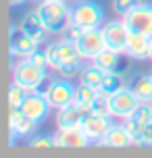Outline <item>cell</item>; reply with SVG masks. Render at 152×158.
I'll use <instances>...</instances> for the list:
<instances>
[{
    "mask_svg": "<svg viewBox=\"0 0 152 158\" xmlns=\"http://www.w3.org/2000/svg\"><path fill=\"white\" fill-rule=\"evenodd\" d=\"M46 54H48V64L50 69L58 71L63 77H73V75H79L83 69V58L79 56L75 42L71 40H58L46 46Z\"/></svg>",
    "mask_w": 152,
    "mask_h": 158,
    "instance_id": "6da1fadb",
    "label": "cell"
},
{
    "mask_svg": "<svg viewBox=\"0 0 152 158\" xmlns=\"http://www.w3.org/2000/svg\"><path fill=\"white\" fill-rule=\"evenodd\" d=\"M36 10L50 33H63L71 25V8L65 0H42Z\"/></svg>",
    "mask_w": 152,
    "mask_h": 158,
    "instance_id": "7a4b0ae2",
    "label": "cell"
},
{
    "mask_svg": "<svg viewBox=\"0 0 152 158\" xmlns=\"http://www.w3.org/2000/svg\"><path fill=\"white\" fill-rule=\"evenodd\" d=\"M46 71L48 69H42L38 64H33L29 58H23L21 63H17V67H13V81L23 85L27 92H36L44 85Z\"/></svg>",
    "mask_w": 152,
    "mask_h": 158,
    "instance_id": "3957f363",
    "label": "cell"
},
{
    "mask_svg": "<svg viewBox=\"0 0 152 158\" xmlns=\"http://www.w3.org/2000/svg\"><path fill=\"white\" fill-rule=\"evenodd\" d=\"M102 21H104V10L94 0H79L75 6H71L73 25H79L83 29H92V27H100Z\"/></svg>",
    "mask_w": 152,
    "mask_h": 158,
    "instance_id": "277c9868",
    "label": "cell"
},
{
    "mask_svg": "<svg viewBox=\"0 0 152 158\" xmlns=\"http://www.w3.org/2000/svg\"><path fill=\"white\" fill-rule=\"evenodd\" d=\"M42 92H44V96L48 98L50 106L56 110V108L67 106V104H73L75 94H77V87L69 81V77H61V79H52V81H48Z\"/></svg>",
    "mask_w": 152,
    "mask_h": 158,
    "instance_id": "5b68a950",
    "label": "cell"
},
{
    "mask_svg": "<svg viewBox=\"0 0 152 158\" xmlns=\"http://www.w3.org/2000/svg\"><path fill=\"white\" fill-rule=\"evenodd\" d=\"M137 106H140V98L129 89V85L108 96V108H111L112 118L125 121V118H129L133 114V110H136Z\"/></svg>",
    "mask_w": 152,
    "mask_h": 158,
    "instance_id": "8992f818",
    "label": "cell"
},
{
    "mask_svg": "<svg viewBox=\"0 0 152 158\" xmlns=\"http://www.w3.org/2000/svg\"><path fill=\"white\" fill-rule=\"evenodd\" d=\"M123 21L127 23L129 31L152 38V4H146V2L136 4L131 10L123 15Z\"/></svg>",
    "mask_w": 152,
    "mask_h": 158,
    "instance_id": "52a82bcc",
    "label": "cell"
},
{
    "mask_svg": "<svg viewBox=\"0 0 152 158\" xmlns=\"http://www.w3.org/2000/svg\"><path fill=\"white\" fill-rule=\"evenodd\" d=\"M75 48H77V52H79V56L83 60H94L104 48H106L102 29H100V27L83 29V33L75 40Z\"/></svg>",
    "mask_w": 152,
    "mask_h": 158,
    "instance_id": "ba28073f",
    "label": "cell"
},
{
    "mask_svg": "<svg viewBox=\"0 0 152 158\" xmlns=\"http://www.w3.org/2000/svg\"><path fill=\"white\" fill-rule=\"evenodd\" d=\"M102 35H104V42H106V48L111 50H117L121 54H125V48H127V40H129V27L123 19H115V21H108L104 23L102 27Z\"/></svg>",
    "mask_w": 152,
    "mask_h": 158,
    "instance_id": "9c48e42d",
    "label": "cell"
},
{
    "mask_svg": "<svg viewBox=\"0 0 152 158\" xmlns=\"http://www.w3.org/2000/svg\"><path fill=\"white\" fill-rule=\"evenodd\" d=\"M50 102L48 98L44 96L42 89H36V92H29V94L25 96L23 104H21V110L27 114V117H32L38 125H40L42 121H46L50 114Z\"/></svg>",
    "mask_w": 152,
    "mask_h": 158,
    "instance_id": "30bf717a",
    "label": "cell"
},
{
    "mask_svg": "<svg viewBox=\"0 0 152 158\" xmlns=\"http://www.w3.org/2000/svg\"><path fill=\"white\" fill-rule=\"evenodd\" d=\"M111 125H112V117H108V114H96V112L86 114L83 121H81V129L90 137V142H100L104 137V133L111 129Z\"/></svg>",
    "mask_w": 152,
    "mask_h": 158,
    "instance_id": "8fae6325",
    "label": "cell"
},
{
    "mask_svg": "<svg viewBox=\"0 0 152 158\" xmlns=\"http://www.w3.org/2000/svg\"><path fill=\"white\" fill-rule=\"evenodd\" d=\"M8 127H11V135H13V137H29V135L36 131L38 123H36L32 117H27L21 108H11Z\"/></svg>",
    "mask_w": 152,
    "mask_h": 158,
    "instance_id": "7c38bea8",
    "label": "cell"
},
{
    "mask_svg": "<svg viewBox=\"0 0 152 158\" xmlns=\"http://www.w3.org/2000/svg\"><path fill=\"white\" fill-rule=\"evenodd\" d=\"M19 27L23 29L25 33H29L38 44H44L46 42V35H48V29H46V25L42 21V17L38 10H29V13H25L21 17V21H19Z\"/></svg>",
    "mask_w": 152,
    "mask_h": 158,
    "instance_id": "4fadbf2b",
    "label": "cell"
},
{
    "mask_svg": "<svg viewBox=\"0 0 152 158\" xmlns=\"http://www.w3.org/2000/svg\"><path fill=\"white\" fill-rule=\"evenodd\" d=\"M38 48H40V44H38L29 33H25L21 27L11 31V54L13 56L17 54V56H21V58H27V56L32 54V52H36Z\"/></svg>",
    "mask_w": 152,
    "mask_h": 158,
    "instance_id": "5bb4252c",
    "label": "cell"
},
{
    "mask_svg": "<svg viewBox=\"0 0 152 158\" xmlns=\"http://www.w3.org/2000/svg\"><path fill=\"white\" fill-rule=\"evenodd\" d=\"M100 146H106V148H127V146H133V137L129 133L127 125L123 123V125H117V123H112L111 129L104 133V137L100 139Z\"/></svg>",
    "mask_w": 152,
    "mask_h": 158,
    "instance_id": "9a60e30c",
    "label": "cell"
},
{
    "mask_svg": "<svg viewBox=\"0 0 152 158\" xmlns=\"http://www.w3.org/2000/svg\"><path fill=\"white\" fill-rule=\"evenodd\" d=\"M54 142L56 148H86L90 146V137L83 133L81 127H75V129H58L54 133Z\"/></svg>",
    "mask_w": 152,
    "mask_h": 158,
    "instance_id": "2e32d148",
    "label": "cell"
},
{
    "mask_svg": "<svg viewBox=\"0 0 152 158\" xmlns=\"http://www.w3.org/2000/svg\"><path fill=\"white\" fill-rule=\"evenodd\" d=\"M92 63L96 64L98 69H102L104 73H125V71H127V64L123 63L121 52L111 50V48H104Z\"/></svg>",
    "mask_w": 152,
    "mask_h": 158,
    "instance_id": "e0dca14e",
    "label": "cell"
},
{
    "mask_svg": "<svg viewBox=\"0 0 152 158\" xmlns=\"http://www.w3.org/2000/svg\"><path fill=\"white\" fill-rule=\"evenodd\" d=\"M83 112L75 106V104H67L63 108H56V129H75V127H81V121H83Z\"/></svg>",
    "mask_w": 152,
    "mask_h": 158,
    "instance_id": "ac0fdd59",
    "label": "cell"
},
{
    "mask_svg": "<svg viewBox=\"0 0 152 158\" xmlns=\"http://www.w3.org/2000/svg\"><path fill=\"white\" fill-rule=\"evenodd\" d=\"M125 54L131 60H146L150 56V38H146L142 33H129L127 40V48H125Z\"/></svg>",
    "mask_w": 152,
    "mask_h": 158,
    "instance_id": "d6986e66",
    "label": "cell"
},
{
    "mask_svg": "<svg viewBox=\"0 0 152 158\" xmlns=\"http://www.w3.org/2000/svg\"><path fill=\"white\" fill-rule=\"evenodd\" d=\"M100 94H102V92H100L98 87L79 83V85H77V94H75L73 104H75V106H77L83 114H90V112H92V104H94V100H96Z\"/></svg>",
    "mask_w": 152,
    "mask_h": 158,
    "instance_id": "ffe728a7",
    "label": "cell"
},
{
    "mask_svg": "<svg viewBox=\"0 0 152 158\" xmlns=\"http://www.w3.org/2000/svg\"><path fill=\"white\" fill-rule=\"evenodd\" d=\"M129 89L140 98V102H150L152 100V79H150V75L142 73L136 79H131Z\"/></svg>",
    "mask_w": 152,
    "mask_h": 158,
    "instance_id": "44dd1931",
    "label": "cell"
},
{
    "mask_svg": "<svg viewBox=\"0 0 152 158\" xmlns=\"http://www.w3.org/2000/svg\"><path fill=\"white\" fill-rule=\"evenodd\" d=\"M106 73L102 69H98L94 63H90L88 67H83L79 73V83H86V85H92V87H98L100 89V83H102V79Z\"/></svg>",
    "mask_w": 152,
    "mask_h": 158,
    "instance_id": "7402d4cb",
    "label": "cell"
},
{
    "mask_svg": "<svg viewBox=\"0 0 152 158\" xmlns=\"http://www.w3.org/2000/svg\"><path fill=\"white\" fill-rule=\"evenodd\" d=\"M123 87H127L125 83V77H123V73H106L102 79V83H100V92L104 96H111L115 92H119Z\"/></svg>",
    "mask_w": 152,
    "mask_h": 158,
    "instance_id": "603a6c76",
    "label": "cell"
},
{
    "mask_svg": "<svg viewBox=\"0 0 152 158\" xmlns=\"http://www.w3.org/2000/svg\"><path fill=\"white\" fill-rule=\"evenodd\" d=\"M27 94H29V92H27L23 85H19L17 81H13L11 87H8V104H11V108H21V104H23Z\"/></svg>",
    "mask_w": 152,
    "mask_h": 158,
    "instance_id": "cb8c5ba5",
    "label": "cell"
},
{
    "mask_svg": "<svg viewBox=\"0 0 152 158\" xmlns=\"http://www.w3.org/2000/svg\"><path fill=\"white\" fill-rule=\"evenodd\" d=\"M129 118H133V121H137V123H146V125H150V118H152V106L148 102H140V106H137L136 110H133V114Z\"/></svg>",
    "mask_w": 152,
    "mask_h": 158,
    "instance_id": "d4e9b609",
    "label": "cell"
},
{
    "mask_svg": "<svg viewBox=\"0 0 152 158\" xmlns=\"http://www.w3.org/2000/svg\"><path fill=\"white\" fill-rule=\"evenodd\" d=\"M125 125H127L129 133H131V137H133V142L140 143V137H142V133L146 131V123H137V121H133V118H125Z\"/></svg>",
    "mask_w": 152,
    "mask_h": 158,
    "instance_id": "484cf974",
    "label": "cell"
},
{
    "mask_svg": "<svg viewBox=\"0 0 152 158\" xmlns=\"http://www.w3.org/2000/svg\"><path fill=\"white\" fill-rule=\"evenodd\" d=\"M29 146L32 148H56L54 135H33L29 139Z\"/></svg>",
    "mask_w": 152,
    "mask_h": 158,
    "instance_id": "4316f807",
    "label": "cell"
},
{
    "mask_svg": "<svg viewBox=\"0 0 152 158\" xmlns=\"http://www.w3.org/2000/svg\"><path fill=\"white\" fill-rule=\"evenodd\" d=\"M92 112H96V114H108L111 117V108H108V96L100 94L94 100V104H92Z\"/></svg>",
    "mask_w": 152,
    "mask_h": 158,
    "instance_id": "83f0119b",
    "label": "cell"
},
{
    "mask_svg": "<svg viewBox=\"0 0 152 158\" xmlns=\"http://www.w3.org/2000/svg\"><path fill=\"white\" fill-rule=\"evenodd\" d=\"M29 60H32L33 64H38V67H42V69H50L48 64V54H46V48L42 50V48H38L36 52H32V54L27 56Z\"/></svg>",
    "mask_w": 152,
    "mask_h": 158,
    "instance_id": "f1b7e54d",
    "label": "cell"
},
{
    "mask_svg": "<svg viewBox=\"0 0 152 158\" xmlns=\"http://www.w3.org/2000/svg\"><path fill=\"white\" fill-rule=\"evenodd\" d=\"M136 4H140V0H112V10L123 17L127 10H131V8L136 6Z\"/></svg>",
    "mask_w": 152,
    "mask_h": 158,
    "instance_id": "f546056e",
    "label": "cell"
},
{
    "mask_svg": "<svg viewBox=\"0 0 152 158\" xmlns=\"http://www.w3.org/2000/svg\"><path fill=\"white\" fill-rule=\"evenodd\" d=\"M81 33H83V27H79V25H69L67 29L63 31V38H67V40H71V42H75V40L79 38Z\"/></svg>",
    "mask_w": 152,
    "mask_h": 158,
    "instance_id": "4dcf8cb0",
    "label": "cell"
},
{
    "mask_svg": "<svg viewBox=\"0 0 152 158\" xmlns=\"http://www.w3.org/2000/svg\"><path fill=\"white\" fill-rule=\"evenodd\" d=\"M11 2V6H21V4H25L27 0H8Z\"/></svg>",
    "mask_w": 152,
    "mask_h": 158,
    "instance_id": "1f68e13d",
    "label": "cell"
},
{
    "mask_svg": "<svg viewBox=\"0 0 152 158\" xmlns=\"http://www.w3.org/2000/svg\"><path fill=\"white\" fill-rule=\"evenodd\" d=\"M148 58L152 60V38H150V56H148Z\"/></svg>",
    "mask_w": 152,
    "mask_h": 158,
    "instance_id": "d6a6232c",
    "label": "cell"
},
{
    "mask_svg": "<svg viewBox=\"0 0 152 158\" xmlns=\"http://www.w3.org/2000/svg\"><path fill=\"white\" fill-rule=\"evenodd\" d=\"M150 125H152V118H150Z\"/></svg>",
    "mask_w": 152,
    "mask_h": 158,
    "instance_id": "836d02e7",
    "label": "cell"
},
{
    "mask_svg": "<svg viewBox=\"0 0 152 158\" xmlns=\"http://www.w3.org/2000/svg\"><path fill=\"white\" fill-rule=\"evenodd\" d=\"M150 79H152V73H150Z\"/></svg>",
    "mask_w": 152,
    "mask_h": 158,
    "instance_id": "e575fe53",
    "label": "cell"
}]
</instances>
